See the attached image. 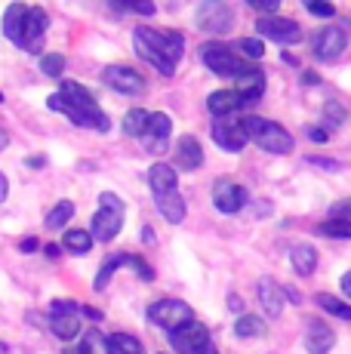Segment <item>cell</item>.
Here are the masks:
<instances>
[{"label": "cell", "instance_id": "obj_1", "mask_svg": "<svg viewBox=\"0 0 351 354\" xmlns=\"http://www.w3.org/2000/svg\"><path fill=\"white\" fill-rule=\"evenodd\" d=\"M133 46H136V56L142 62H148L164 77H170V74H176V65L182 62L185 37L179 31H158L148 28V25H139L133 31Z\"/></svg>", "mask_w": 351, "mask_h": 354}, {"label": "cell", "instance_id": "obj_2", "mask_svg": "<svg viewBox=\"0 0 351 354\" xmlns=\"http://www.w3.org/2000/svg\"><path fill=\"white\" fill-rule=\"evenodd\" d=\"M46 108L65 114L74 127L99 129V133H108V129H111V120H108V114L96 105V96H93L84 84H74V80H65L62 90H59L56 96L46 99Z\"/></svg>", "mask_w": 351, "mask_h": 354}, {"label": "cell", "instance_id": "obj_3", "mask_svg": "<svg viewBox=\"0 0 351 354\" xmlns=\"http://www.w3.org/2000/svg\"><path fill=\"white\" fill-rule=\"evenodd\" d=\"M240 127H244L247 139L256 142V145H259L262 151H268V154H290L296 148L293 136H290L281 124H274V120L253 118V114H249V118L240 120Z\"/></svg>", "mask_w": 351, "mask_h": 354}, {"label": "cell", "instance_id": "obj_4", "mask_svg": "<svg viewBox=\"0 0 351 354\" xmlns=\"http://www.w3.org/2000/svg\"><path fill=\"white\" fill-rule=\"evenodd\" d=\"M124 228V201L114 192H102L99 194V213L93 216V241L111 243L114 237Z\"/></svg>", "mask_w": 351, "mask_h": 354}, {"label": "cell", "instance_id": "obj_5", "mask_svg": "<svg viewBox=\"0 0 351 354\" xmlns=\"http://www.w3.org/2000/svg\"><path fill=\"white\" fill-rule=\"evenodd\" d=\"M200 59H204V65L210 68L216 77L240 80V77H247V74L253 71L247 59H240L238 53L228 50V46H222V44H204L200 46Z\"/></svg>", "mask_w": 351, "mask_h": 354}, {"label": "cell", "instance_id": "obj_6", "mask_svg": "<svg viewBox=\"0 0 351 354\" xmlns=\"http://www.w3.org/2000/svg\"><path fill=\"white\" fill-rule=\"evenodd\" d=\"M148 321L173 333V330H179V326L191 324L194 311H191V305L182 302V299H160V302H154L151 308H148Z\"/></svg>", "mask_w": 351, "mask_h": 354}, {"label": "cell", "instance_id": "obj_7", "mask_svg": "<svg viewBox=\"0 0 351 354\" xmlns=\"http://www.w3.org/2000/svg\"><path fill=\"white\" fill-rule=\"evenodd\" d=\"M198 28L207 34H225L234 28V10L222 0H204L198 6Z\"/></svg>", "mask_w": 351, "mask_h": 354}, {"label": "cell", "instance_id": "obj_8", "mask_svg": "<svg viewBox=\"0 0 351 354\" xmlns=\"http://www.w3.org/2000/svg\"><path fill=\"white\" fill-rule=\"evenodd\" d=\"M170 345L179 354H207L213 348L210 345V330H207L204 324L191 321L185 326H179V330L170 333Z\"/></svg>", "mask_w": 351, "mask_h": 354}, {"label": "cell", "instance_id": "obj_9", "mask_svg": "<svg viewBox=\"0 0 351 354\" xmlns=\"http://www.w3.org/2000/svg\"><path fill=\"white\" fill-rule=\"evenodd\" d=\"M46 28H50V19L40 6H28V16H25V25H22V34H19L16 46L25 53H40L44 50V37H46Z\"/></svg>", "mask_w": 351, "mask_h": 354}, {"label": "cell", "instance_id": "obj_10", "mask_svg": "<svg viewBox=\"0 0 351 354\" xmlns=\"http://www.w3.org/2000/svg\"><path fill=\"white\" fill-rule=\"evenodd\" d=\"M348 44V28L345 25H327L314 34V56L321 62H336Z\"/></svg>", "mask_w": 351, "mask_h": 354}, {"label": "cell", "instance_id": "obj_11", "mask_svg": "<svg viewBox=\"0 0 351 354\" xmlns=\"http://www.w3.org/2000/svg\"><path fill=\"white\" fill-rule=\"evenodd\" d=\"M102 80L114 93H124V96H142V93H145V77H142L136 68L108 65L102 71Z\"/></svg>", "mask_w": 351, "mask_h": 354}, {"label": "cell", "instance_id": "obj_12", "mask_svg": "<svg viewBox=\"0 0 351 354\" xmlns=\"http://www.w3.org/2000/svg\"><path fill=\"white\" fill-rule=\"evenodd\" d=\"M247 188H240L238 182H231V179H216V185H213V207L219 209V213H225V216H234V213H240V209L247 207Z\"/></svg>", "mask_w": 351, "mask_h": 354}, {"label": "cell", "instance_id": "obj_13", "mask_svg": "<svg viewBox=\"0 0 351 354\" xmlns=\"http://www.w3.org/2000/svg\"><path fill=\"white\" fill-rule=\"evenodd\" d=\"M256 28H259L262 37L274 40V44H283V46L299 44V40H302V28L293 22V19H281V16L259 19V22H256Z\"/></svg>", "mask_w": 351, "mask_h": 354}, {"label": "cell", "instance_id": "obj_14", "mask_svg": "<svg viewBox=\"0 0 351 354\" xmlns=\"http://www.w3.org/2000/svg\"><path fill=\"white\" fill-rule=\"evenodd\" d=\"M170 133H173L170 118H167L164 111H154L151 118H148V127H145V133H142V142H145L148 151L160 154V151H167V142H170Z\"/></svg>", "mask_w": 351, "mask_h": 354}, {"label": "cell", "instance_id": "obj_15", "mask_svg": "<svg viewBox=\"0 0 351 354\" xmlns=\"http://www.w3.org/2000/svg\"><path fill=\"white\" fill-rule=\"evenodd\" d=\"M213 142L222 148V151L238 154V151H244V145H247V133H244V127L240 124L219 120V124H213Z\"/></svg>", "mask_w": 351, "mask_h": 354}, {"label": "cell", "instance_id": "obj_16", "mask_svg": "<svg viewBox=\"0 0 351 354\" xmlns=\"http://www.w3.org/2000/svg\"><path fill=\"white\" fill-rule=\"evenodd\" d=\"M283 302H287V296H283V287L274 277H262L259 281V305L262 311H265V317H281L283 311Z\"/></svg>", "mask_w": 351, "mask_h": 354}, {"label": "cell", "instance_id": "obj_17", "mask_svg": "<svg viewBox=\"0 0 351 354\" xmlns=\"http://www.w3.org/2000/svg\"><path fill=\"white\" fill-rule=\"evenodd\" d=\"M333 345H336L333 326L323 324V321H312V324H308V330H305V348H308V354H330V351H333Z\"/></svg>", "mask_w": 351, "mask_h": 354}, {"label": "cell", "instance_id": "obj_18", "mask_svg": "<svg viewBox=\"0 0 351 354\" xmlns=\"http://www.w3.org/2000/svg\"><path fill=\"white\" fill-rule=\"evenodd\" d=\"M204 163V148L194 136H179L176 139V167L179 169H198Z\"/></svg>", "mask_w": 351, "mask_h": 354}, {"label": "cell", "instance_id": "obj_19", "mask_svg": "<svg viewBox=\"0 0 351 354\" xmlns=\"http://www.w3.org/2000/svg\"><path fill=\"white\" fill-rule=\"evenodd\" d=\"M207 108L216 114V118H225V114H234V111H244L247 99L240 96L238 90H219V93H210V99H207Z\"/></svg>", "mask_w": 351, "mask_h": 354}, {"label": "cell", "instance_id": "obj_20", "mask_svg": "<svg viewBox=\"0 0 351 354\" xmlns=\"http://www.w3.org/2000/svg\"><path fill=\"white\" fill-rule=\"evenodd\" d=\"M154 201H158V209H160V216H164L167 222H173V225L185 222L188 207H185V201H182L179 188H176V192H167V194H154Z\"/></svg>", "mask_w": 351, "mask_h": 354}, {"label": "cell", "instance_id": "obj_21", "mask_svg": "<svg viewBox=\"0 0 351 354\" xmlns=\"http://www.w3.org/2000/svg\"><path fill=\"white\" fill-rule=\"evenodd\" d=\"M148 185H151L154 194L176 192V185H179V173H176L170 163H154V167L148 169Z\"/></svg>", "mask_w": 351, "mask_h": 354}, {"label": "cell", "instance_id": "obj_22", "mask_svg": "<svg viewBox=\"0 0 351 354\" xmlns=\"http://www.w3.org/2000/svg\"><path fill=\"white\" fill-rule=\"evenodd\" d=\"M238 93L247 99V105L253 108L256 102L262 99V93H265V74L259 71V68H253V71L247 74V77L238 80Z\"/></svg>", "mask_w": 351, "mask_h": 354}, {"label": "cell", "instance_id": "obj_23", "mask_svg": "<svg viewBox=\"0 0 351 354\" xmlns=\"http://www.w3.org/2000/svg\"><path fill=\"white\" fill-rule=\"evenodd\" d=\"M290 262H293V268L299 271L302 277L314 274V268H317V250L308 247V243H296V247H290Z\"/></svg>", "mask_w": 351, "mask_h": 354}, {"label": "cell", "instance_id": "obj_24", "mask_svg": "<svg viewBox=\"0 0 351 354\" xmlns=\"http://www.w3.org/2000/svg\"><path fill=\"white\" fill-rule=\"evenodd\" d=\"M25 16H28V6H25V3H12V6H6V12H3V37H10L12 44H16L19 34H22Z\"/></svg>", "mask_w": 351, "mask_h": 354}, {"label": "cell", "instance_id": "obj_25", "mask_svg": "<svg viewBox=\"0 0 351 354\" xmlns=\"http://www.w3.org/2000/svg\"><path fill=\"white\" fill-rule=\"evenodd\" d=\"M62 247L68 250V253H74V256H86L93 250V234L90 231H84V228H68L65 231V237H62Z\"/></svg>", "mask_w": 351, "mask_h": 354}, {"label": "cell", "instance_id": "obj_26", "mask_svg": "<svg viewBox=\"0 0 351 354\" xmlns=\"http://www.w3.org/2000/svg\"><path fill=\"white\" fill-rule=\"evenodd\" d=\"M234 333H238L240 339H262L268 333V326L256 315H240L238 321H234Z\"/></svg>", "mask_w": 351, "mask_h": 354}, {"label": "cell", "instance_id": "obj_27", "mask_svg": "<svg viewBox=\"0 0 351 354\" xmlns=\"http://www.w3.org/2000/svg\"><path fill=\"white\" fill-rule=\"evenodd\" d=\"M50 330L56 333L59 339L68 342V339H74L80 333V321L77 317H71V315H50Z\"/></svg>", "mask_w": 351, "mask_h": 354}, {"label": "cell", "instance_id": "obj_28", "mask_svg": "<svg viewBox=\"0 0 351 354\" xmlns=\"http://www.w3.org/2000/svg\"><path fill=\"white\" fill-rule=\"evenodd\" d=\"M108 345H111V354H145L142 342L136 336H130V333H114V336H108Z\"/></svg>", "mask_w": 351, "mask_h": 354}, {"label": "cell", "instance_id": "obj_29", "mask_svg": "<svg viewBox=\"0 0 351 354\" xmlns=\"http://www.w3.org/2000/svg\"><path fill=\"white\" fill-rule=\"evenodd\" d=\"M317 305H321L327 315H333V317H342V321H348L351 324V302H342V299H336V296H327V292H321L317 296Z\"/></svg>", "mask_w": 351, "mask_h": 354}, {"label": "cell", "instance_id": "obj_30", "mask_svg": "<svg viewBox=\"0 0 351 354\" xmlns=\"http://www.w3.org/2000/svg\"><path fill=\"white\" fill-rule=\"evenodd\" d=\"M77 354H111V345L99 330L84 333V345L77 348Z\"/></svg>", "mask_w": 351, "mask_h": 354}, {"label": "cell", "instance_id": "obj_31", "mask_svg": "<svg viewBox=\"0 0 351 354\" xmlns=\"http://www.w3.org/2000/svg\"><path fill=\"white\" fill-rule=\"evenodd\" d=\"M317 231H321L323 237H336V241H351V222L345 219H327L317 225Z\"/></svg>", "mask_w": 351, "mask_h": 354}, {"label": "cell", "instance_id": "obj_32", "mask_svg": "<svg viewBox=\"0 0 351 354\" xmlns=\"http://www.w3.org/2000/svg\"><path fill=\"white\" fill-rule=\"evenodd\" d=\"M71 216H74V203L71 201H62V203H56V207L50 209V216H46V228H65V222H71Z\"/></svg>", "mask_w": 351, "mask_h": 354}, {"label": "cell", "instance_id": "obj_33", "mask_svg": "<svg viewBox=\"0 0 351 354\" xmlns=\"http://www.w3.org/2000/svg\"><path fill=\"white\" fill-rule=\"evenodd\" d=\"M120 265H126V256H111L108 262L99 268V274H96V281H93V290L96 292H102L108 287V281H111V274L120 268Z\"/></svg>", "mask_w": 351, "mask_h": 354}, {"label": "cell", "instance_id": "obj_34", "mask_svg": "<svg viewBox=\"0 0 351 354\" xmlns=\"http://www.w3.org/2000/svg\"><path fill=\"white\" fill-rule=\"evenodd\" d=\"M148 118H151L148 111H142V108H133V111L124 118V133L126 136H139V139H142V133H145V127H148Z\"/></svg>", "mask_w": 351, "mask_h": 354}, {"label": "cell", "instance_id": "obj_35", "mask_svg": "<svg viewBox=\"0 0 351 354\" xmlns=\"http://www.w3.org/2000/svg\"><path fill=\"white\" fill-rule=\"evenodd\" d=\"M40 71H44L46 77H62L65 56H59V53H46V56H40Z\"/></svg>", "mask_w": 351, "mask_h": 354}, {"label": "cell", "instance_id": "obj_36", "mask_svg": "<svg viewBox=\"0 0 351 354\" xmlns=\"http://www.w3.org/2000/svg\"><path fill=\"white\" fill-rule=\"evenodd\" d=\"M238 50L244 53L247 59H262L265 46H262V40H259V37H244V40H238Z\"/></svg>", "mask_w": 351, "mask_h": 354}, {"label": "cell", "instance_id": "obj_37", "mask_svg": "<svg viewBox=\"0 0 351 354\" xmlns=\"http://www.w3.org/2000/svg\"><path fill=\"white\" fill-rule=\"evenodd\" d=\"M117 10L139 12V16H154V10H158V6H154L151 0H145V3H136V0H124V3H117Z\"/></svg>", "mask_w": 351, "mask_h": 354}, {"label": "cell", "instance_id": "obj_38", "mask_svg": "<svg viewBox=\"0 0 351 354\" xmlns=\"http://www.w3.org/2000/svg\"><path fill=\"white\" fill-rule=\"evenodd\" d=\"M126 265H133V268H136V274L142 277V281H154V271H151V265H148L142 256H126Z\"/></svg>", "mask_w": 351, "mask_h": 354}, {"label": "cell", "instance_id": "obj_39", "mask_svg": "<svg viewBox=\"0 0 351 354\" xmlns=\"http://www.w3.org/2000/svg\"><path fill=\"white\" fill-rule=\"evenodd\" d=\"M305 10L312 12V16H321V19H333L336 16V6L333 3H321V0H308Z\"/></svg>", "mask_w": 351, "mask_h": 354}, {"label": "cell", "instance_id": "obj_40", "mask_svg": "<svg viewBox=\"0 0 351 354\" xmlns=\"http://www.w3.org/2000/svg\"><path fill=\"white\" fill-rule=\"evenodd\" d=\"M80 308H84V305H77V302H65V299H59V302H53L50 315H71V317H80Z\"/></svg>", "mask_w": 351, "mask_h": 354}, {"label": "cell", "instance_id": "obj_41", "mask_svg": "<svg viewBox=\"0 0 351 354\" xmlns=\"http://www.w3.org/2000/svg\"><path fill=\"white\" fill-rule=\"evenodd\" d=\"M323 111H327V118H330V124H333V127L345 124V108H342L339 102H327V105H323Z\"/></svg>", "mask_w": 351, "mask_h": 354}, {"label": "cell", "instance_id": "obj_42", "mask_svg": "<svg viewBox=\"0 0 351 354\" xmlns=\"http://www.w3.org/2000/svg\"><path fill=\"white\" fill-rule=\"evenodd\" d=\"M249 6H253V10H259V12H274V16H278L281 0H249Z\"/></svg>", "mask_w": 351, "mask_h": 354}, {"label": "cell", "instance_id": "obj_43", "mask_svg": "<svg viewBox=\"0 0 351 354\" xmlns=\"http://www.w3.org/2000/svg\"><path fill=\"white\" fill-rule=\"evenodd\" d=\"M330 219H345V222H351V201L336 203V207L330 209Z\"/></svg>", "mask_w": 351, "mask_h": 354}, {"label": "cell", "instance_id": "obj_44", "mask_svg": "<svg viewBox=\"0 0 351 354\" xmlns=\"http://www.w3.org/2000/svg\"><path fill=\"white\" fill-rule=\"evenodd\" d=\"M308 163H312V167H321V169H333V173L342 169L339 160H330V158H308Z\"/></svg>", "mask_w": 351, "mask_h": 354}, {"label": "cell", "instance_id": "obj_45", "mask_svg": "<svg viewBox=\"0 0 351 354\" xmlns=\"http://www.w3.org/2000/svg\"><path fill=\"white\" fill-rule=\"evenodd\" d=\"M37 247H40L37 237H25V241H19V250H22V253H37Z\"/></svg>", "mask_w": 351, "mask_h": 354}, {"label": "cell", "instance_id": "obj_46", "mask_svg": "<svg viewBox=\"0 0 351 354\" xmlns=\"http://www.w3.org/2000/svg\"><path fill=\"white\" fill-rule=\"evenodd\" d=\"M308 136H312V142H327L330 139V133H327V129H308Z\"/></svg>", "mask_w": 351, "mask_h": 354}, {"label": "cell", "instance_id": "obj_47", "mask_svg": "<svg viewBox=\"0 0 351 354\" xmlns=\"http://www.w3.org/2000/svg\"><path fill=\"white\" fill-rule=\"evenodd\" d=\"M339 287H342V292H345V299H348V302H351V271H348V274H342Z\"/></svg>", "mask_w": 351, "mask_h": 354}, {"label": "cell", "instance_id": "obj_48", "mask_svg": "<svg viewBox=\"0 0 351 354\" xmlns=\"http://www.w3.org/2000/svg\"><path fill=\"white\" fill-rule=\"evenodd\" d=\"M80 315H84V317H90V321H102V311H96V308H86V305H84V308H80Z\"/></svg>", "mask_w": 351, "mask_h": 354}, {"label": "cell", "instance_id": "obj_49", "mask_svg": "<svg viewBox=\"0 0 351 354\" xmlns=\"http://www.w3.org/2000/svg\"><path fill=\"white\" fill-rule=\"evenodd\" d=\"M6 194H10V182H6V176L0 173V203L6 201Z\"/></svg>", "mask_w": 351, "mask_h": 354}, {"label": "cell", "instance_id": "obj_50", "mask_svg": "<svg viewBox=\"0 0 351 354\" xmlns=\"http://www.w3.org/2000/svg\"><path fill=\"white\" fill-rule=\"evenodd\" d=\"M59 247H62V243H46V256L59 259V256H62V250H59Z\"/></svg>", "mask_w": 351, "mask_h": 354}, {"label": "cell", "instance_id": "obj_51", "mask_svg": "<svg viewBox=\"0 0 351 354\" xmlns=\"http://www.w3.org/2000/svg\"><path fill=\"white\" fill-rule=\"evenodd\" d=\"M142 241H145V243H154V231H151V228H142Z\"/></svg>", "mask_w": 351, "mask_h": 354}, {"label": "cell", "instance_id": "obj_52", "mask_svg": "<svg viewBox=\"0 0 351 354\" xmlns=\"http://www.w3.org/2000/svg\"><path fill=\"white\" fill-rule=\"evenodd\" d=\"M44 163H46L44 158H31V160H28V167H44Z\"/></svg>", "mask_w": 351, "mask_h": 354}, {"label": "cell", "instance_id": "obj_53", "mask_svg": "<svg viewBox=\"0 0 351 354\" xmlns=\"http://www.w3.org/2000/svg\"><path fill=\"white\" fill-rule=\"evenodd\" d=\"M3 148H6V133L0 129V151H3Z\"/></svg>", "mask_w": 351, "mask_h": 354}, {"label": "cell", "instance_id": "obj_54", "mask_svg": "<svg viewBox=\"0 0 351 354\" xmlns=\"http://www.w3.org/2000/svg\"><path fill=\"white\" fill-rule=\"evenodd\" d=\"M207 354H216V348H210V351H207Z\"/></svg>", "mask_w": 351, "mask_h": 354}, {"label": "cell", "instance_id": "obj_55", "mask_svg": "<svg viewBox=\"0 0 351 354\" xmlns=\"http://www.w3.org/2000/svg\"><path fill=\"white\" fill-rule=\"evenodd\" d=\"M0 102H3V93H0Z\"/></svg>", "mask_w": 351, "mask_h": 354}]
</instances>
